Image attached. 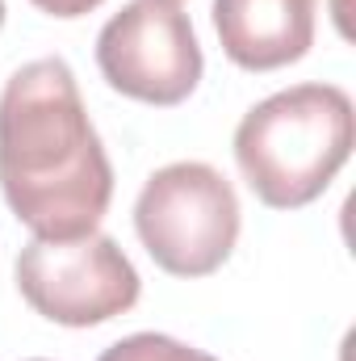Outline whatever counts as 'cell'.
<instances>
[{
    "instance_id": "obj_1",
    "label": "cell",
    "mask_w": 356,
    "mask_h": 361,
    "mask_svg": "<svg viewBox=\"0 0 356 361\" xmlns=\"http://www.w3.org/2000/svg\"><path fill=\"white\" fill-rule=\"evenodd\" d=\"M0 193L38 240L89 235L113 202V164L59 55L17 68L0 92Z\"/></svg>"
},
{
    "instance_id": "obj_2",
    "label": "cell",
    "mask_w": 356,
    "mask_h": 361,
    "mask_svg": "<svg viewBox=\"0 0 356 361\" xmlns=\"http://www.w3.org/2000/svg\"><path fill=\"white\" fill-rule=\"evenodd\" d=\"M356 143V109L340 85H293L265 97L235 126V164L272 210H302L327 193Z\"/></svg>"
},
{
    "instance_id": "obj_3",
    "label": "cell",
    "mask_w": 356,
    "mask_h": 361,
    "mask_svg": "<svg viewBox=\"0 0 356 361\" xmlns=\"http://www.w3.org/2000/svg\"><path fill=\"white\" fill-rule=\"evenodd\" d=\"M134 231L164 273L210 277L235 252L239 197L218 169L177 160L147 177L134 202Z\"/></svg>"
},
{
    "instance_id": "obj_4",
    "label": "cell",
    "mask_w": 356,
    "mask_h": 361,
    "mask_svg": "<svg viewBox=\"0 0 356 361\" xmlns=\"http://www.w3.org/2000/svg\"><path fill=\"white\" fill-rule=\"evenodd\" d=\"M17 290L51 324L96 328L139 302V273L117 240L89 231L76 240H30L17 252Z\"/></svg>"
},
{
    "instance_id": "obj_5",
    "label": "cell",
    "mask_w": 356,
    "mask_h": 361,
    "mask_svg": "<svg viewBox=\"0 0 356 361\" xmlns=\"http://www.w3.org/2000/svg\"><path fill=\"white\" fill-rule=\"evenodd\" d=\"M96 68L109 89L143 105H180L201 85L205 59L189 13L168 0H130L96 34Z\"/></svg>"
},
{
    "instance_id": "obj_6",
    "label": "cell",
    "mask_w": 356,
    "mask_h": 361,
    "mask_svg": "<svg viewBox=\"0 0 356 361\" xmlns=\"http://www.w3.org/2000/svg\"><path fill=\"white\" fill-rule=\"evenodd\" d=\"M314 8L319 0H214V30L235 68L276 72L310 51Z\"/></svg>"
},
{
    "instance_id": "obj_7",
    "label": "cell",
    "mask_w": 356,
    "mask_h": 361,
    "mask_svg": "<svg viewBox=\"0 0 356 361\" xmlns=\"http://www.w3.org/2000/svg\"><path fill=\"white\" fill-rule=\"evenodd\" d=\"M96 361H218V357L184 345L177 336H164V332H134V336L109 345Z\"/></svg>"
},
{
    "instance_id": "obj_8",
    "label": "cell",
    "mask_w": 356,
    "mask_h": 361,
    "mask_svg": "<svg viewBox=\"0 0 356 361\" xmlns=\"http://www.w3.org/2000/svg\"><path fill=\"white\" fill-rule=\"evenodd\" d=\"M34 8H42V13H51V17H63V21H72V17H84L92 8H101L105 0H30Z\"/></svg>"
},
{
    "instance_id": "obj_9",
    "label": "cell",
    "mask_w": 356,
    "mask_h": 361,
    "mask_svg": "<svg viewBox=\"0 0 356 361\" xmlns=\"http://www.w3.org/2000/svg\"><path fill=\"white\" fill-rule=\"evenodd\" d=\"M0 25H4V0H0Z\"/></svg>"
},
{
    "instance_id": "obj_10",
    "label": "cell",
    "mask_w": 356,
    "mask_h": 361,
    "mask_svg": "<svg viewBox=\"0 0 356 361\" xmlns=\"http://www.w3.org/2000/svg\"><path fill=\"white\" fill-rule=\"evenodd\" d=\"M30 361H46V357H30Z\"/></svg>"
},
{
    "instance_id": "obj_11",
    "label": "cell",
    "mask_w": 356,
    "mask_h": 361,
    "mask_svg": "<svg viewBox=\"0 0 356 361\" xmlns=\"http://www.w3.org/2000/svg\"><path fill=\"white\" fill-rule=\"evenodd\" d=\"M168 4H177V0H168Z\"/></svg>"
}]
</instances>
